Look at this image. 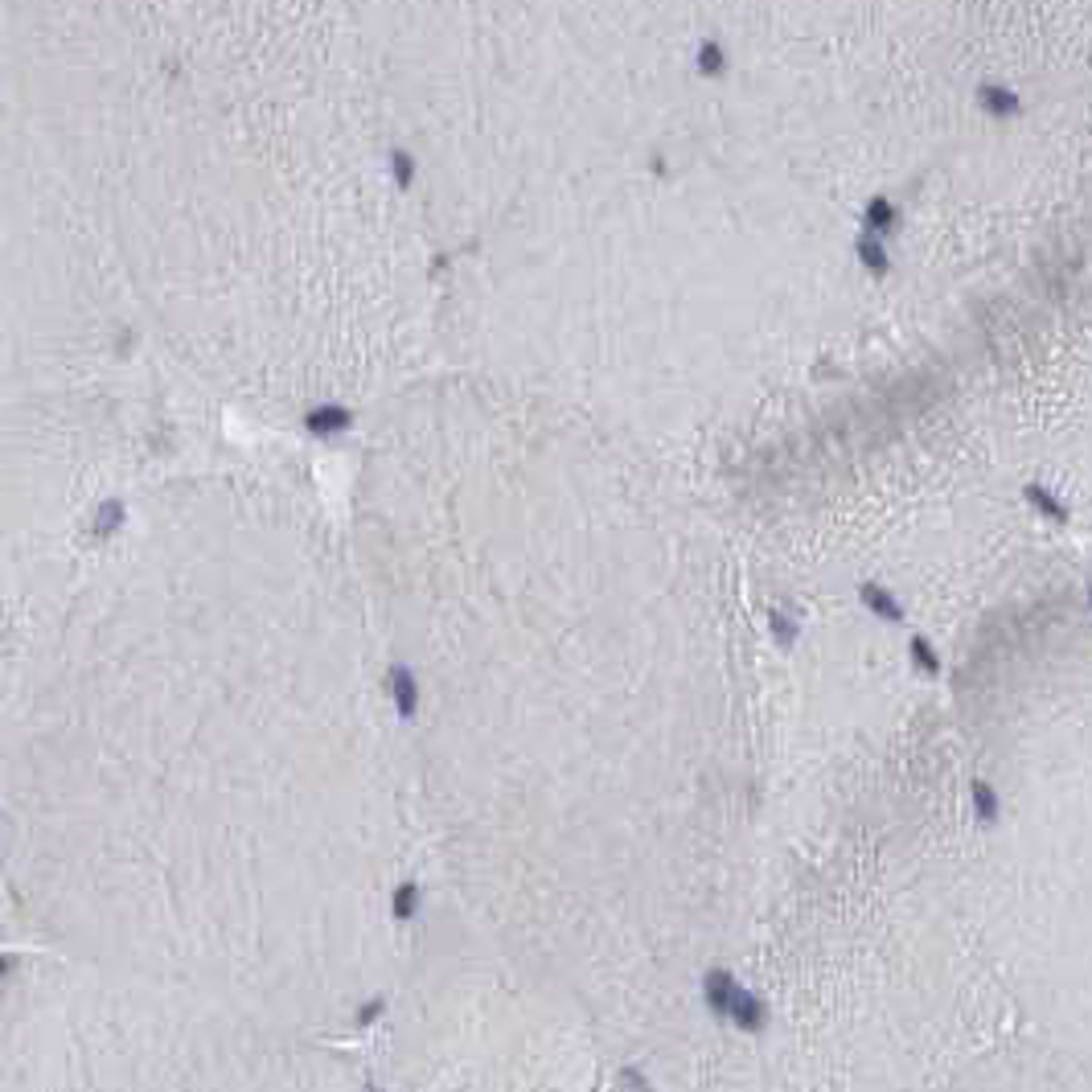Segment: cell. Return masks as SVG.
<instances>
[{
    "instance_id": "cell-1",
    "label": "cell",
    "mask_w": 1092,
    "mask_h": 1092,
    "mask_svg": "<svg viewBox=\"0 0 1092 1092\" xmlns=\"http://www.w3.org/2000/svg\"><path fill=\"white\" fill-rule=\"evenodd\" d=\"M739 990H743V982H739L736 974H727V970H706V977H702V1002H706V1010H711L719 1023H727V1019H731V1007H736V998H739Z\"/></svg>"
},
{
    "instance_id": "cell-2",
    "label": "cell",
    "mask_w": 1092,
    "mask_h": 1092,
    "mask_svg": "<svg viewBox=\"0 0 1092 1092\" xmlns=\"http://www.w3.org/2000/svg\"><path fill=\"white\" fill-rule=\"evenodd\" d=\"M391 682H394V702H399V715H403V719H411V715H415V706H419L415 674H411V669H407V665H394Z\"/></svg>"
},
{
    "instance_id": "cell-3",
    "label": "cell",
    "mask_w": 1092,
    "mask_h": 1092,
    "mask_svg": "<svg viewBox=\"0 0 1092 1092\" xmlns=\"http://www.w3.org/2000/svg\"><path fill=\"white\" fill-rule=\"evenodd\" d=\"M970 801H974V813H977V822L982 826H994L998 822V813H1002V805H998V792L986 785V780H974V789H970Z\"/></svg>"
},
{
    "instance_id": "cell-4",
    "label": "cell",
    "mask_w": 1092,
    "mask_h": 1092,
    "mask_svg": "<svg viewBox=\"0 0 1092 1092\" xmlns=\"http://www.w3.org/2000/svg\"><path fill=\"white\" fill-rule=\"evenodd\" d=\"M308 428H313L317 436H333V431H345V428H350V411H341V407H320V411L308 415Z\"/></svg>"
},
{
    "instance_id": "cell-5",
    "label": "cell",
    "mask_w": 1092,
    "mask_h": 1092,
    "mask_svg": "<svg viewBox=\"0 0 1092 1092\" xmlns=\"http://www.w3.org/2000/svg\"><path fill=\"white\" fill-rule=\"evenodd\" d=\"M977 99H982V107L994 111V116H1014V111H1019V99H1014L1007 86H982Z\"/></svg>"
},
{
    "instance_id": "cell-6",
    "label": "cell",
    "mask_w": 1092,
    "mask_h": 1092,
    "mask_svg": "<svg viewBox=\"0 0 1092 1092\" xmlns=\"http://www.w3.org/2000/svg\"><path fill=\"white\" fill-rule=\"evenodd\" d=\"M391 912H394V920H415V912H419V887H415V883H399V887H394Z\"/></svg>"
},
{
    "instance_id": "cell-7",
    "label": "cell",
    "mask_w": 1092,
    "mask_h": 1092,
    "mask_svg": "<svg viewBox=\"0 0 1092 1092\" xmlns=\"http://www.w3.org/2000/svg\"><path fill=\"white\" fill-rule=\"evenodd\" d=\"M863 600H866V608H871V612L887 616V620H900V604L891 600V595L879 588V583H866V588H863Z\"/></svg>"
},
{
    "instance_id": "cell-8",
    "label": "cell",
    "mask_w": 1092,
    "mask_h": 1092,
    "mask_svg": "<svg viewBox=\"0 0 1092 1092\" xmlns=\"http://www.w3.org/2000/svg\"><path fill=\"white\" fill-rule=\"evenodd\" d=\"M382 1014H387V998H378V994H374V998H366L362 1007H357L354 1023H357V1027H370V1023H378Z\"/></svg>"
},
{
    "instance_id": "cell-9",
    "label": "cell",
    "mask_w": 1092,
    "mask_h": 1092,
    "mask_svg": "<svg viewBox=\"0 0 1092 1092\" xmlns=\"http://www.w3.org/2000/svg\"><path fill=\"white\" fill-rule=\"evenodd\" d=\"M859 255H863V264H866V267H875V271H883V267H887V264H883V246H879V239H871V243L859 239Z\"/></svg>"
},
{
    "instance_id": "cell-10",
    "label": "cell",
    "mask_w": 1092,
    "mask_h": 1092,
    "mask_svg": "<svg viewBox=\"0 0 1092 1092\" xmlns=\"http://www.w3.org/2000/svg\"><path fill=\"white\" fill-rule=\"evenodd\" d=\"M912 649H916V662L924 665V674H940V662H937L933 653H928V641H924V637H916V641H912Z\"/></svg>"
},
{
    "instance_id": "cell-11",
    "label": "cell",
    "mask_w": 1092,
    "mask_h": 1092,
    "mask_svg": "<svg viewBox=\"0 0 1092 1092\" xmlns=\"http://www.w3.org/2000/svg\"><path fill=\"white\" fill-rule=\"evenodd\" d=\"M699 66H702V70H711V74H715V70H723V54H719V46H715V42H711V46H699Z\"/></svg>"
},
{
    "instance_id": "cell-12",
    "label": "cell",
    "mask_w": 1092,
    "mask_h": 1092,
    "mask_svg": "<svg viewBox=\"0 0 1092 1092\" xmlns=\"http://www.w3.org/2000/svg\"><path fill=\"white\" fill-rule=\"evenodd\" d=\"M394 177H399V185H407L415 177V165H411V156H407V153H394Z\"/></svg>"
},
{
    "instance_id": "cell-13",
    "label": "cell",
    "mask_w": 1092,
    "mask_h": 1092,
    "mask_svg": "<svg viewBox=\"0 0 1092 1092\" xmlns=\"http://www.w3.org/2000/svg\"><path fill=\"white\" fill-rule=\"evenodd\" d=\"M1031 501H1039V505H1044V510H1047V514H1056V518H1060V505H1056V501H1051V498H1047V493H1039V489H1031Z\"/></svg>"
},
{
    "instance_id": "cell-14",
    "label": "cell",
    "mask_w": 1092,
    "mask_h": 1092,
    "mask_svg": "<svg viewBox=\"0 0 1092 1092\" xmlns=\"http://www.w3.org/2000/svg\"><path fill=\"white\" fill-rule=\"evenodd\" d=\"M9 970H12V957H0V977H5Z\"/></svg>"
},
{
    "instance_id": "cell-15",
    "label": "cell",
    "mask_w": 1092,
    "mask_h": 1092,
    "mask_svg": "<svg viewBox=\"0 0 1092 1092\" xmlns=\"http://www.w3.org/2000/svg\"><path fill=\"white\" fill-rule=\"evenodd\" d=\"M366 1092H378V1088H374V1084H366Z\"/></svg>"
}]
</instances>
